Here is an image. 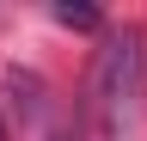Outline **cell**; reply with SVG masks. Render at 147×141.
<instances>
[{"label":"cell","instance_id":"1","mask_svg":"<svg viewBox=\"0 0 147 141\" xmlns=\"http://www.w3.org/2000/svg\"><path fill=\"white\" fill-rule=\"evenodd\" d=\"M141 80H147V31L141 25H104L98 55H92V80H86V111H92V129L104 141L135 123Z\"/></svg>","mask_w":147,"mask_h":141},{"label":"cell","instance_id":"2","mask_svg":"<svg viewBox=\"0 0 147 141\" xmlns=\"http://www.w3.org/2000/svg\"><path fill=\"white\" fill-rule=\"evenodd\" d=\"M6 92H12V111L18 117H37V111H43V80L25 74V67H6Z\"/></svg>","mask_w":147,"mask_h":141},{"label":"cell","instance_id":"3","mask_svg":"<svg viewBox=\"0 0 147 141\" xmlns=\"http://www.w3.org/2000/svg\"><path fill=\"white\" fill-rule=\"evenodd\" d=\"M55 19H61V25H80V31H98L104 12H98V6H74V0H61V6H55Z\"/></svg>","mask_w":147,"mask_h":141},{"label":"cell","instance_id":"4","mask_svg":"<svg viewBox=\"0 0 147 141\" xmlns=\"http://www.w3.org/2000/svg\"><path fill=\"white\" fill-rule=\"evenodd\" d=\"M49 141H74V135H67V129H61V135H49Z\"/></svg>","mask_w":147,"mask_h":141},{"label":"cell","instance_id":"5","mask_svg":"<svg viewBox=\"0 0 147 141\" xmlns=\"http://www.w3.org/2000/svg\"><path fill=\"white\" fill-rule=\"evenodd\" d=\"M0 141H6V129H0Z\"/></svg>","mask_w":147,"mask_h":141}]
</instances>
